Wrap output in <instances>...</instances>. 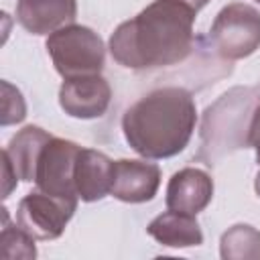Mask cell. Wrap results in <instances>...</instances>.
I'll use <instances>...</instances> for the list:
<instances>
[{
	"label": "cell",
	"instance_id": "cell-15",
	"mask_svg": "<svg viewBox=\"0 0 260 260\" xmlns=\"http://www.w3.org/2000/svg\"><path fill=\"white\" fill-rule=\"evenodd\" d=\"M4 217V215H2ZM0 256L2 258H24L30 260L37 256V248H35V238L30 234H26L20 225L12 228L6 223L4 217V228L0 234Z\"/></svg>",
	"mask_w": 260,
	"mask_h": 260
},
{
	"label": "cell",
	"instance_id": "cell-9",
	"mask_svg": "<svg viewBox=\"0 0 260 260\" xmlns=\"http://www.w3.org/2000/svg\"><path fill=\"white\" fill-rule=\"evenodd\" d=\"M213 197V181L203 169L187 167L175 173L167 187V207L197 215Z\"/></svg>",
	"mask_w": 260,
	"mask_h": 260
},
{
	"label": "cell",
	"instance_id": "cell-11",
	"mask_svg": "<svg viewBox=\"0 0 260 260\" xmlns=\"http://www.w3.org/2000/svg\"><path fill=\"white\" fill-rule=\"evenodd\" d=\"M114 177V160H110L104 152L93 148H81L75 160V191L81 201H98L106 197L112 189Z\"/></svg>",
	"mask_w": 260,
	"mask_h": 260
},
{
	"label": "cell",
	"instance_id": "cell-7",
	"mask_svg": "<svg viewBox=\"0 0 260 260\" xmlns=\"http://www.w3.org/2000/svg\"><path fill=\"white\" fill-rule=\"evenodd\" d=\"M110 83L100 73L65 79L59 89V104L65 114L81 120L104 116L110 106Z\"/></svg>",
	"mask_w": 260,
	"mask_h": 260
},
{
	"label": "cell",
	"instance_id": "cell-10",
	"mask_svg": "<svg viewBox=\"0 0 260 260\" xmlns=\"http://www.w3.org/2000/svg\"><path fill=\"white\" fill-rule=\"evenodd\" d=\"M77 14L75 0H18L16 20L32 35H51L71 24Z\"/></svg>",
	"mask_w": 260,
	"mask_h": 260
},
{
	"label": "cell",
	"instance_id": "cell-14",
	"mask_svg": "<svg viewBox=\"0 0 260 260\" xmlns=\"http://www.w3.org/2000/svg\"><path fill=\"white\" fill-rule=\"evenodd\" d=\"M221 258H260V232L248 223L232 225L219 242Z\"/></svg>",
	"mask_w": 260,
	"mask_h": 260
},
{
	"label": "cell",
	"instance_id": "cell-4",
	"mask_svg": "<svg viewBox=\"0 0 260 260\" xmlns=\"http://www.w3.org/2000/svg\"><path fill=\"white\" fill-rule=\"evenodd\" d=\"M209 39L223 59L250 57L260 47V12L244 2L223 6L211 24Z\"/></svg>",
	"mask_w": 260,
	"mask_h": 260
},
{
	"label": "cell",
	"instance_id": "cell-2",
	"mask_svg": "<svg viewBox=\"0 0 260 260\" xmlns=\"http://www.w3.org/2000/svg\"><path fill=\"white\" fill-rule=\"evenodd\" d=\"M197 110L191 93L183 87H158L132 104L122 130L126 142L144 158H169L179 154L191 140Z\"/></svg>",
	"mask_w": 260,
	"mask_h": 260
},
{
	"label": "cell",
	"instance_id": "cell-8",
	"mask_svg": "<svg viewBox=\"0 0 260 260\" xmlns=\"http://www.w3.org/2000/svg\"><path fill=\"white\" fill-rule=\"evenodd\" d=\"M160 185V169L154 162L122 158L114 162L110 195L124 203L150 201Z\"/></svg>",
	"mask_w": 260,
	"mask_h": 260
},
{
	"label": "cell",
	"instance_id": "cell-18",
	"mask_svg": "<svg viewBox=\"0 0 260 260\" xmlns=\"http://www.w3.org/2000/svg\"><path fill=\"white\" fill-rule=\"evenodd\" d=\"M2 183H4V189H2V197L6 199L8 195H10V191L16 187V179H18V175H16V171H14V167H12V162H10V158H8V154L2 150Z\"/></svg>",
	"mask_w": 260,
	"mask_h": 260
},
{
	"label": "cell",
	"instance_id": "cell-16",
	"mask_svg": "<svg viewBox=\"0 0 260 260\" xmlns=\"http://www.w3.org/2000/svg\"><path fill=\"white\" fill-rule=\"evenodd\" d=\"M26 116V104L22 100V93L10 85L8 81H2V126L22 122Z\"/></svg>",
	"mask_w": 260,
	"mask_h": 260
},
{
	"label": "cell",
	"instance_id": "cell-3",
	"mask_svg": "<svg viewBox=\"0 0 260 260\" xmlns=\"http://www.w3.org/2000/svg\"><path fill=\"white\" fill-rule=\"evenodd\" d=\"M47 53L63 79L98 75L104 69L106 47L98 32L81 24H65L47 39Z\"/></svg>",
	"mask_w": 260,
	"mask_h": 260
},
{
	"label": "cell",
	"instance_id": "cell-5",
	"mask_svg": "<svg viewBox=\"0 0 260 260\" xmlns=\"http://www.w3.org/2000/svg\"><path fill=\"white\" fill-rule=\"evenodd\" d=\"M79 199H65L45 191H32L20 199L16 223L35 240H57L77 209Z\"/></svg>",
	"mask_w": 260,
	"mask_h": 260
},
{
	"label": "cell",
	"instance_id": "cell-6",
	"mask_svg": "<svg viewBox=\"0 0 260 260\" xmlns=\"http://www.w3.org/2000/svg\"><path fill=\"white\" fill-rule=\"evenodd\" d=\"M79 150H81L79 144L53 136L43 146L37 160V169H35L37 189L65 199H79L73 181L75 160Z\"/></svg>",
	"mask_w": 260,
	"mask_h": 260
},
{
	"label": "cell",
	"instance_id": "cell-19",
	"mask_svg": "<svg viewBox=\"0 0 260 260\" xmlns=\"http://www.w3.org/2000/svg\"><path fill=\"white\" fill-rule=\"evenodd\" d=\"M181 2L189 4V6H191V8L195 10V12H197V10H201V8H203V6H205V4L209 2V0H181Z\"/></svg>",
	"mask_w": 260,
	"mask_h": 260
},
{
	"label": "cell",
	"instance_id": "cell-13",
	"mask_svg": "<svg viewBox=\"0 0 260 260\" xmlns=\"http://www.w3.org/2000/svg\"><path fill=\"white\" fill-rule=\"evenodd\" d=\"M51 138L53 136L39 126H24L10 138L4 152L8 154L18 179H22L26 183L35 181V169H37L39 154Z\"/></svg>",
	"mask_w": 260,
	"mask_h": 260
},
{
	"label": "cell",
	"instance_id": "cell-12",
	"mask_svg": "<svg viewBox=\"0 0 260 260\" xmlns=\"http://www.w3.org/2000/svg\"><path fill=\"white\" fill-rule=\"evenodd\" d=\"M146 232L162 246L169 248H191L203 244V232L195 219V215L185 211L169 209L160 215H156Z\"/></svg>",
	"mask_w": 260,
	"mask_h": 260
},
{
	"label": "cell",
	"instance_id": "cell-20",
	"mask_svg": "<svg viewBox=\"0 0 260 260\" xmlns=\"http://www.w3.org/2000/svg\"><path fill=\"white\" fill-rule=\"evenodd\" d=\"M254 189H256V193H258V197H260V171L256 173V179H254Z\"/></svg>",
	"mask_w": 260,
	"mask_h": 260
},
{
	"label": "cell",
	"instance_id": "cell-17",
	"mask_svg": "<svg viewBox=\"0 0 260 260\" xmlns=\"http://www.w3.org/2000/svg\"><path fill=\"white\" fill-rule=\"evenodd\" d=\"M248 144L256 150V160H258V167H260V104L252 112V120H250V126H248Z\"/></svg>",
	"mask_w": 260,
	"mask_h": 260
},
{
	"label": "cell",
	"instance_id": "cell-21",
	"mask_svg": "<svg viewBox=\"0 0 260 260\" xmlns=\"http://www.w3.org/2000/svg\"><path fill=\"white\" fill-rule=\"evenodd\" d=\"M256 2H260V0H256Z\"/></svg>",
	"mask_w": 260,
	"mask_h": 260
},
{
	"label": "cell",
	"instance_id": "cell-1",
	"mask_svg": "<svg viewBox=\"0 0 260 260\" xmlns=\"http://www.w3.org/2000/svg\"><path fill=\"white\" fill-rule=\"evenodd\" d=\"M195 10L181 0H154L110 37L114 61L128 69L165 67L183 61L193 47Z\"/></svg>",
	"mask_w": 260,
	"mask_h": 260
}]
</instances>
